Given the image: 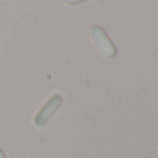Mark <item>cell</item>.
Here are the masks:
<instances>
[{
    "label": "cell",
    "instance_id": "cell-1",
    "mask_svg": "<svg viewBox=\"0 0 158 158\" xmlns=\"http://www.w3.org/2000/svg\"><path fill=\"white\" fill-rule=\"evenodd\" d=\"M89 34H91V38H93L94 44L97 45V48L99 49V52L104 56L109 57V59H114L116 56V48H115L114 42L110 41L109 36L106 35V32L101 27H98V25L91 27Z\"/></svg>",
    "mask_w": 158,
    "mask_h": 158
},
{
    "label": "cell",
    "instance_id": "cell-2",
    "mask_svg": "<svg viewBox=\"0 0 158 158\" xmlns=\"http://www.w3.org/2000/svg\"><path fill=\"white\" fill-rule=\"evenodd\" d=\"M62 97L60 95H53L51 99H49L46 104L44 105V106L39 109V112L36 114L35 119H34V122H35L36 126H44L48 123V120L51 119L52 116L55 115V112H56L57 109L60 108V105H62Z\"/></svg>",
    "mask_w": 158,
    "mask_h": 158
},
{
    "label": "cell",
    "instance_id": "cell-3",
    "mask_svg": "<svg viewBox=\"0 0 158 158\" xmlns=\"http://www.w3.org/2000/svg\"><path fill=\"white\" fill-rule=\"evenodd\" d=\"M80 2H84V0H66V3L69 4H76V3H80Z\"/></svg>",
    "mask_w": 158,
    "mask_h": 158
},
{
    "label": "cell",
    "instance_id": "cell-4",
    "mask_svg": "<svg viewBox=\"0 0 158 158\" xmlns=\"http://www.w3.org/2000/svg\"><path fill=\"white\" fill-rule=\"evenodd\" d=\"M0 158H6V157H4V154H3V151H2V150H0Z\"/></svg>",
    "mask_w": 158,
    "mask_h": 158
}]
</instances>
